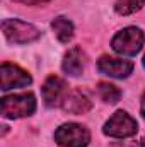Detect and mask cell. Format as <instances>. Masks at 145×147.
<instances>
[{
  "label": "cell",
  "instance_id": "obj_13",
  "mask_svg": "<svg viewBox=\"0 0 145 147\" xmlns=\"http://www.w3.org/2000/svg\"><path fill=\"white\" fill-rule=\"evenodd\" d=\"M144 5L145 0H116L114 10L119 16H130V14H135L137 10H140Z\"/></svg>",
  "mask_w": 145,
  "mask_h": 147
},
{
  "label": "cell",
  "instance_id": "obj_10",
  "mask_svg": "<svg viewBox=\"0 0 145 147\" xmlns=\"http://www.w3.org/2000/svg\"><path fill=\"white\" fill-rule=\"evenodd\" d=\"M92 108V103L89 101V98L80 92V91H72L68 92L65 103H63V110L67 113H72V115H84Z\"/></svg>",
  "mask_w": 145,
  "mask_h": 147
},
{
  "label": "cell",
  "instance_id": "obj_3",
  "mask_svg": "<svg viewBox=\"0 0 145 147\" xmlns=\"http://www.w3.org/2000/svg\"><path fill=\"white\" fill-rule=\"evenodd\" d=\"M2 31L10 43H17V45H26V43L36 41L41 34L39 29L34 28L33 24L19 21V19H5L2 22Z\"/></svg>",
  "mask_w": 145,
  "mask_h": 147
},
{
  "label": "cell",
  "instance_id": "obj_2",
  "mask_svg": "<svg viewBox=\"0 0 145 147\" xmlns=\"http://www.w3.org/2000/svg\"><path fill=\"white\" fill-rule=\"evenodd\" d=\"M144 41H145L144 33L138 28L130 26V28H125L119 33H116V36L113 38V41H111V46L119 55L133 57V55H137L142 50Z\"/></svg>",
  "mask_w": 145,
  "mask_h": 147
},
{
  "label": "cell",
  "instance_id": "obj_8",
  "mask_svg": "<svg viewBox=\"0 0 145 147\" xmlns=\"http://www.w3.org/2000/svg\"><path fill=\"white\" fill-rule=\"evenodd\" d=\"M97 70L104 75L109 77H116V79H125L128 77L133 70V63L130 60H123V58H113L108 55H103L97 60Z\"/></svg>",
  "mask_w": 145,
  "mask_h": 147
},
{
  "label": "cell",
  "instance_id": "obj_5",
  "mask_svg": "<svg viewBox=\"0 0 145 147\" xmlns=\"http://www.w3.org/2000/svg\"><path fill=\"white\" fill-rule=\"evenodd\" d=\"M137 130H138V123L126 111H116L104 123V128H103V132L106 135L114 137V139L132 137V135L137 134Z\"/></svg>",
  "mask_w": 145,
  "mask_h": 147
},
{
  "label": "cell",
  "instance_id": "obj_9",
  "mask_svg": "<svg viewBox=\"0 0 145 147\" xmlns=\"http://www.w3.org/2000/svg\"><path fill=\"white\" fill-rule=\"evenodd\" d=\"M84 63H85L84 62V51L79 46H73V48H70L65 53L62 69H63L65 74L77 77V75H80V74L84 72Z\"/></svg>",
  "mask_w": 145,
  "mask_h": 147
},
{
  "label": "cell",
  "instance_id": "obj_12",
  "mask_svg": "<svg viewBox=\"0 0 145 147\" xmlns=\"http://www.w3.org/2000/svg\"><path fill=\"white\" fill-rule=\"evenodd\" d=\"M97 92H99L101 99H103L104 103H109V105L118 103L119 98H121V91H119L116 86L109 84V82H99V84H97Z\"/></svg>",
  "mask_w": 145,
  "mask_h": 147
},
{
  "label": "cell",
  "instance_id": "obj_1",
  "mask_svg": "<svg viewBox=\"0 0 145 147\" xmlns=\"http://www.w3.org/2000/svg\"><path fill=\"white\" fill-rule=\"evenodd\" d=\"M0 110L3 118H22L36 111V98L31 92L5 96L0 101Z\"/></svg>",
  "mask_w": 145,
  "mask_h": 147
},
{
  "label": "cell",
  "instance_id": "obj_11",
  "mask_svg": "<svg viewBox=\"0 0 145 147\" xmlns=\"http://www.w3.org/2000/svg\"><path fill=\"white\" fill-rule=\"evenodd\" d=\"M51 29L55 31V36L58 38L60 43H68L73 36V24L72 21H68L67 17L60 16V17H55L53 22H51Z\"/></svg>",
  "mask_w": 145,
  "mask_h": 147
},
{
  "label": "cell",
  "instance_id": "obj_6",
  "mask_svg": "<svg viewBox=\"0 0 145 147\" xmlns=\"http://www.w3.org/2000/svg\"><path fill=\"white\" fill-rule=\"evenodd\" d=\"M41 92H43V101H44L46 106H50V108L63 106V103L68 96V86L62 77L50 75L44 80V84L41 87Z\"/></svg>",
  "mask_w": 145,
  "mask_h": 147
},
{
  "label": "cell",
  "instance_id": "obj_14",
  "mask_svg": "<svg viewBox=\"0 0 145 147\" xmlns=\"http://www.w3.org/2000/svg\"><path fill=\"white\" fill-rule=\"evenodd\" d=\"M17 3H24V5H39V3H44V2H50V0H14Z\"/></svg>",
  "mask_w": 145,
  "mask_h": 147
},
{
  "label": "cell",
  "instance_id": "obj_17",
  "mask_svg": "<svg viewBox=\"0 0 145 147\" xmlns=\"http://www.w3.org/2000/svg\"><path fill=\"white\" fill-rule=\"evenodd\" d=\"M144 67H145V57H144Z\"/></svg>",
  "mask_w": 145,
  "mask_h": 147
},
{
  "label": "cell",
  "instance_id": "obj_15",
  "mask_svg": "<svg viewBox=\"0 0 145 147\" xmlns=\"http://www.w3.org/2000/svg\"><path fill=\"white\" fill-rule=\"evenodd\" d=\"M140 113H142V116L145 118V94L142 96V106H140Z\"/></svg>",
  "mask_w": 145,
  "mask_h": 147
},
{
  "label": "cell",
  "instance_id": "obj_16",
  "mask_svg": "<svg viewBox=\"0 0 145 147\" xmlns=\"http://www.w3.org/2000/svg\"><path fill=\"white\" fill-rule=\"evenodd\" d=\"M140 147H145V139L142 140V142H140Z\"/></svg>",
  "mask_w": 145,
  "mask_h": 147
},
{
  "label": "cell",
  "instance_id": "obj_7",
  "mask_svg": "<svg viewBox=\"0 0 145 147\" xmlns=\"http://www.w3.org/2000/svg\"><path fill=\"white\" fill-rule=\"evenodd\" d=\"M33 82L31 75L22 70L21 67L14 65V63H9V62H3L2 63V69H0V86L3 91H9V89H14V87H24V86H29Z\"/></svg>",
  "mask_w": 145,
  "mask_h": 147
},
{
  "label": "cell",
  "instance_id": "obj_4",
  "mask_svg": "<svg viewBox=\"0 0 145 147\" xmlns=\"http://www.w3.org/2000/svg\"><path fill=\"white\" fill-rule=\"evenodd\" d=\"M55 140L60 147H87L91 134L79 123H65L55 132Z\"/></svg>",
  "mask_w": 145,
  "mask_h": 147
}]
</instances>
